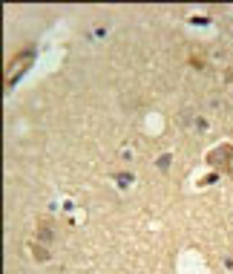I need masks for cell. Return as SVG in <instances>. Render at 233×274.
<instances>
[{"label":"cell","mask_w":233,"mask_h":274,"mask_svg":"<svg viewBox=\"0 0 233 274\" xmlns=\"http://www.w3.org/2000/svg\"><path fill=\"white\" fill-rule=\"evenodd\" d=\"M32 61H35V49L18 52V55L12 58V64L6 67V72H3V87H6V90H9V87H14V84H18V78H20L29 67H32Z\"/></svg>","instance_id":"cell-1"}]
</instances>
